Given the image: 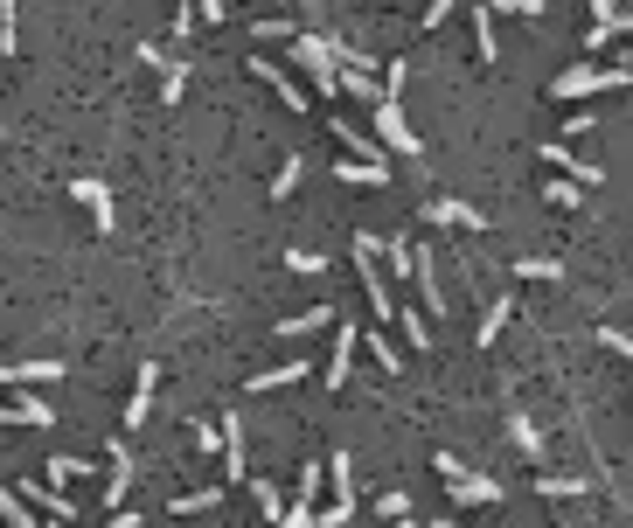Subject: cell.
Instances as JSON below:
<instances>
[{
  "mask_svg": "<svg viewBox=\"0 0 633 528\" xmlns=\"http://www.w3.org/2000/svg\"><path fill=\"white\" fill-rule=\"evenodd\" d=\"M376 139H383L390 153H404L411 167H418V153H425V146H418V132H411V119H404V105H397V98H376Z\"/></svg>",
  "mask_w": 633,
  "mask_h": 528,
  "instance_id": "6da1fadb",
  "label": "cell"
},
{
  "mask_svg": "<svg viewBox=\"0 0 633 528\" xmlns=\"http://www.w3.org/2000/svg\"><path fill=\"white\" fill-rule=\"evenodd\" d=\"M439 473L453 480V501H467V508H487V501H501V487H494L487 473H467L453 452H439Z\"/></svg>",
  "mask_w": 633,
  "mask_h": 528,
  "instance_id": "7a4b0ae2",
  "label": "cell"
},
{
  "mask_svg": "<svg viewBox=\"0 0 633 528\" xmlns=\"http://www.w3.org/2000/svg\"><path fill=\"white\" fill-rule=\"evenodd\" d=\"M293 63L314 77L320 91H334V42H327V35H300V42H293Z\"/></svg>",
  "mask_w": 633,
  "mask_h": 528,
  "instance_id": "3957f363",
  "label": "cell"
},
{
  "mask_svg": "<svg viewBox=\"0 0 633 528\" xmlns=\"http://www.w3.org/2000/svg\"><path fill=\"white\" fill-rule=\"evenodd\" d=\"M63 383V362H0V390H49Z\"/></svg>",
  "mask_w": 633,
  "mask_h": 528,
  "instance_id": "277c9868",
  "label": "cell"
},
{
  "mask_svg": "<svg viewBox=\"0 0 633 528\" xmlns=\"http://www.w3.org/2000/svg\"><path fill=\"white\" fill-rule=\"evenodd\" d=\"M126 494H133V452H126V445H112V459H105V487H98V501H105V508H126Z\"/></svg>",
  "mask_w": 633,
  "mask_h": 528,
  "instance_id": "5b68a950",
  "label": "cell"
},
{
  "mask_svg": "<svg viewBox=\"0 0 633 528\" xmlns=\"http://www.w3.org/2000/svg\"><path fill=\"white\" fill-rule=\"evenodd\" d=\"M627 84V70H571V77H557V98H585V91H620Z\"/></svg>",
  "mask_w": 633,
  "mask_h": 528,
  "instance_id": "8992f818",
  "label": "cell"
},
{
  "mask_svg": "<svg viewBox=\"0 0 633 528\" xmlns=\"http://www.w3.org/2000/svg\"><path fill=\"white\" fill-rule=\"evenodd\" d=\"M154 390H160V369L147 362V369L133 376V396H126V431H140V424H147V410H154Z\"/></svg>",
  "mask_w": 633,
  "mask_h": 528,
  "instance_id": "52a82bcc",
  "label": "cell"
},
{
  "mask_svg": "<svg viewBox=\"0 0 633 528\" xmlns=\"http://www.w3.org/2000/svg\"><path fill=\"white\" fill-rule=\"evenodd\" d=\"M70 195H77V202L91 209V223H98V230H112V188H105V181L77 174V181H70Z\"/></svg>",
  "mask_w": 633,
  "mask_h": 528,
  "instance_id": "ba28073f",
  "label": "cell"
},
{
  "mask_svg": "<svg viewBox=\"0 0 633 528\" xmlns=\"http://www.w3.org/2000/svg\"><path fill=\"white\" fill-rule=\"evenodd\" d=\"M300 376H314V369H307V355H300V362H272L265 376H244V390H293Z\"/></svg>",
  "mask_w": 633,
  "mask_h": 528,
  "instance_id": "9c48e42d",
  "label": "cell"
},
{
  "mask_svg": "<svg viewBox=\"0 0 633 528\" xmlns=\"http://www.w3.org/2000/svg\"><path fill=\"white\" fill-rule=\"evenodd\" d=\"M536 153H543V160H550V167H557V174H578V181H585V188H592V181H599V167H592V160H578V153H571V146H557V139H550V146H536Z\"/></svg>",
  "mask_w": 633,
  "mask_h": 528,
  "instance_id": "30bf717a",
  "label": "cell"
},
{
  "mask_svg": "<svg viewBox=\"0 0 633 528\" xmlns=\"http://www.w3.org/2000/svg\"><path fill=\"white\" fill-rule=\"evenodd\" d=\"M348 369H355V327H341V334H334V362H327V376H320V383H327V390H341V383H348Z\"/></svg>",
  "mask_w": 633,
  "mask_h": 528,
  "instance_id": "8fae6325",
  "label": "cell"
},
{
  "mask_svg": "<svg viewBox=\"0 0 633 528\" xmlns=\"http://www.w3.org/2000/svg\"><path fill=\"white\" fill-rule=\"evenodd\" d=\"M0 424H35L42 431V424H56V410L42 396H21V403H0Z\"/></svg>",
  "mask_w": 633,
  "mask_h": 528,
  "instance_id": "7c38bea8",
  "label": "cell"
},
{
  "mask_svg": "<svg viewBox=\"0 0 633 528\" xmlns=\"http://www.w3.org/2000/svg\"><path fill=\"white\" fill-rule=\"evenodd\" d=\"M251 70H258V77H265V84L279 91V105H293V112H307V105H314V98H307V91H300V84H293L286 70H272V63H251Z\"/></svg>",
  "mask_w": 633,
  "mask_h": 528,
  "instance_id": "4fadbf2b",
  "label": "cell"
},
{
  "mask_svg": "<svg viewBox=\"0 0 633 528\" xmlns=\"http://www.w3.org/2000/svg\"><path fill=\"white\" fill-rule=\"evenodd\" d=\"M21 501H28V508H42L49 522H70V515H77L63 494H49V487H35V480H21Z\"/></svg>",
  "mask_w": 633,
  "mask_h": 528,
  "instance_id": "5bb4252c",
  "label": "cell"
},
{
  "mask_svg": "<svg viewBox=\"0 0 633 528\" xmlns=\"http://www.w3.org/2000/svg\"><path fill=\"white\" fill-rule=\"evenodd\" d=\"M425 216H432V223H467V230H480V223H487L480 209H467V202H453V195H439V202H425Z\"/></svg>",
  "mask_w": 633,
  "mask_h": 528,
  "instance_id": "9a60e30c",
  "label": "cell"
},
{
  "mask_svg": "<svg viewBox=\"0 0 633 528\" xmlns=\"http://www.w3.org/2000/svg\"><path fill=\"white\" fill-rule=\"evenodd\" d=\"M327 480H334V501H348V508H355V459H348V452H334V459H327Z\"/></svg>",
  "mask_w": 633,
  "mask_h": 528,
  "instance_id": "2e32d148",
  "label": "cell"
},
{
  "mask_svg": "<svg viewBox=\"0 0 633 528\" xmlns=\"http://www.w3.org/2000/svg\"><path fill=\"white\" fill-rule=\"evenodd\" d=\"M508 431H515V452H522V459H543V431H536V424H529L522 410L508 417Z\"/></svg>",
  "mask_w": 633,
  "mask_h": 528,
  "instance_id": "e0dca14e",
  "label": "cell"
},
{
  "mask_svg": "<svg viewBox=\"0 0 633 528\" xmlns=\"http://www.w3.org/2000/svg\"><path fill=\"white\" fill-rule=\"evenodd\" d=\"M251 501L265 508V522H279V515H286V487H279V480H251Z\"/></svg>",
  "mask_w": 633,
  "mask_h": 528,
  "instance_id": "ac0fdd59",
  "label": "cell"
},
{
  "mask_svg": "<svg viewBox=\"0 0 633 528\" xmlns=\"http://www.w3.org/2000/svg\"><path fill=\"white\" fill-rule=\"evenodd\" d=\"M0 522H7V528H42V522H35V508H28L21 494H7V487H0Z\"/></svg>",
  "mask_w": 633,
  "mask_h": 528,
  "instance_id": "d6986e66",
  "label": "cell"
},
{
  "mask_svg": "<svg viewBox=\"0 0 633 528\" xmlns=\"http://www.w3.org/2000/svg\"><path fill=\"white\" fill-rule=\"evenodd\" d=\"M334 174H341V181H362V188H383V160H341Z\"/></svg>",
  "mask_w": 633,
  "mask_h": 528,
  "instance_id": "ffe728a7",
  "label": "cell"
},
{
  "mask_svg": "<svg viewBox=\"0 0 633 528\" xmlns=\"http://www.w3.org/2000/svg\"><path fill=\"white\" fill-rule=\"evenodd\" d=\"M536 494H550V501H571V494H592L585 480H571V473H543L536 480Z\"/></svg>",
  "mask_w": 633,
  "mask_h": 528,
  "instance_id": "44dd1931",
  "label": "cell"
},
{
  "mask_svg": "<svg viewBox=\"0 0 633 528\" xmlns=\"http://www.w3.org/2000/svg\"><path fill=\"white\" fill-rule=\"evenodd\" d=\"M327 320H334V306H307L300 320H279V334H320Z\"/></svg>",
  "mask_w": 633,
  "mask_h": 528,
  "instance_id": "7402d4cb",
  "label": "cell"
},
{
  "mask_svg": "<svg viewBox=\"0 0 633 528\" xmlns=\"http://www.w3.org/2000/svg\"><path fill=\"white\" fill-rule=\"evenodd\" d=\"M216 501H223V487H195V494H181V501H174V515H209Z\"/></svg>",
  "mask_w": 633,
  "mask_h": 528,
  "instance_id": "603a6c76",
  "label": "cell"
},
{
  "mask_svg": "<svg viewBox=\"0 0 633 528\" xmlns=\"http://www.w3.org/2000/svg\"><path fill=\"white\" fill-rule=\"evenodd\" d=\"M508 320H515V306H508V299H494V306H487V320H480V348H487V341H494Z\"/></svg>",
  "mask_w": 633,
  "mask_h": 528,
  "instance_id": "cb8c5ba5",
  "label": "cell"
},
{
  "mask_svg": "<svg viewBox=\"0 0 633 528\" xmlns=\"http://www.w3.org/2000/svg\"><path fill=\"white\" fill-rule=\"evenodd\" d=\"M474 49H480V63H494V14L487 7L474 14Z\"/></svg>",
  "mask_w": 633,
  "mask_h": 528,
  "instance_id": "d4e9b609",
  "label": "cell"
},
{
  "mask_svg": "<svg viewBox=\"0 0 633 528\" xmlns=\"http://www.w3.org/2000/svg\"><path fill=\"white\" fill-rule=\"evenodd\" d=\"M300 174H307V160H300V153H293V160H286V167H279V181H272V195H279V202H286V195H293V188H300Z\"/></svg>",
  "mask_w": 633,
  "mask_h": 528,
  "instance_id": "484cf974",
  "label": "cell"
},
{
  "mask_svg": "<svg viewBox=\"0 0 633 528\" xmlns=\"http://www.w3.org/2000/svg\"><path fill=\"white\" fill-rule=\"evenodd\" d=\"M84 473H91V466H84V459H70V452H56V459H49V480H84Z\"/></svg>",
  "mask_w": 633,
  "mask_h": 528,
  "instance_id": "4316f807",
  "label": "cell"
},
{
  "mask_svg": "<svg viewBox=\"0 0 633 528\" xmlns=\"http://www.w3.org/2000/svg\"><path fill=\"white\" fill-rule=\"evenodd\" d=\"M286 264H293L300 278H314V271H327V258H320V251H286Z\"/></svg>",
  "mask_w": 633,
  "mask_h": 528,
  "instance_id": "83f0119b",
  "label": "cell"
},
{
  "mask_svg": "<svg viewBox=\"0 0 633 528\" xmlns=\"http://www.w3.org/2000/svg\"><path fill=\"white\" fill-rule=\"evenodd\" d=\"M557 271H564V264H550V258H522L515 264V278H557Z\"/></svg>",
  "mask_w": 633,
  "mask_h": 528,
  "instance_id": "f1b7e54d",
  "label": "cell"
},
{
  "mask_svg": "<svg viewBox=\"0 0 633 528\" xmlns=\"http://www.w3.org/2000/svg\"><path fill=\"white\" fill-rule=\"evenodd\" d=\"M376 515H383V522H397V515H411V494H383V501H376Z\"/></svg>",
  "mask_w": 633,
  "mask_h": 528,
  "instance_id": "f546056e",
  "label": "cell"
},
{
  "mask_svg": "<svg viewBox=\"0 0 633 528\" xmlns=\"http://www.w3.org/2000/svg\"><path fill=\"white\" fill-rule=\"evenodd\" d=\"M543 195H550V202H557V209H578V188H571V181H550V188H543Z\"/></svg>",
  "mask_w": 633,
  "mask_h": 528,
  "instance_id": "4dcf8cb0",
  "label": "cell"
},
{
  "mask_svg": "<svg viewBox=\"0 0 633 528\" xmlns=\"http://www.w3.org/2000/svg\"><path fill=\"white\" fill-rule=\"evenodd\" d=\"M195 452H223V424H202V431H195Z\"/></svg>",
  "mask_w": 633,
  "mask_h": 528,
  "instance_id": "1f68e13d",
  "label": "cell"
},
{
  "mask_svg": "<svg viewBox=\"0 0 633 528\" xmlns=\"http://www.w3.org/2000/svg\"><path fill=\"white\" fill-rule=\"evenodd\" d=\"M494 7H508V14H543V0H494Z\"/></svg>",
  "mask_w": 633,
  "mask_h": 528,
  "instance_id": "d6a6232c",
  "label": "cell"
},
{
  "mask_svg": "<svg viewBox=\"0 0 633 528\" xmlns=\"http://www.w3.org/2000/svg\"><path fill=\"white\" fill-rule=\"evenodd\" d=\"M202 7V21H223V0H195Z\"/></svg>",
  "mask_w": 633,
  "mask_h": 528,
  "instance_id": "836d02e7",
  "label": "cell"
},
{
  "mask_svg": "<svg viewBox=\"0 0 633 528\" xmlns=\"http://www.w3.org/2000/svg\"><path fill=\"white\" fill-rule=\"evenodd\" d=\"M397 528H418V515H397Z\"/></svg>",
  "mask_w": 633,
  "mask_h": 528,
  "instance_id": "e575fe53",
  "label": "cell"
},
{
  "mask_svg": "<svg viewBox=\"0 0 633 528\" xmlns=\"http://www.w3.org/2000/svg\"><path fill=\"white\" fill-rule=\"evenodd\" d=\"M432 528H467V522H432Z\"/></svg>",
  "mask_w": 633,
  "mask_h": 528,
  "instance_id": "d590c367",
  "label": "cell"
}]
</instances>
